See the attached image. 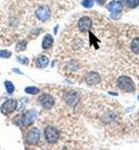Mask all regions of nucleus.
<instances>
[{
	"label": "nucleus",
	"instance_id": "f8f14e48",
	"mask_svg": "<svg viewBox=\"0 0 139 150\" xmlns=\"http://www.w3.org/2000/svg\"><path fill=\"white\" fill-rule=\"evenodd\" d=\"M53 42H54L53 36H51L50 34H47V35L43 38V40H42V48H43V49H49V48H51Z\"/></svg>",
	"mask_w": 139,
	"mask_h": 150
},
{
	"label": "nucleus",
	"instance_id": "5701e85b",
	"mask_svg": "<svg viewBox=\"0 0 139 150\" xmlns=\"http://www.w3.org/2000/svg\"><path fill=\"white\" fill-rule=\"evenodd\" d=\"M13 70H14V71H15V73H21V71H20V70H19V69H13Z\"/></svg>",
	"mask_w": 139,
	"mask_h": 150
},
{
	"label": "nucleus",
	"instance_id": "9b49d317",
	"mask_svg": "<svg viewBox=\"0 0 139 150\" xmlns=\"http://www.w3.org/2000/svg\"><path fill=\"white\" fill-rule=\"evenodd\" d=\"M63 100L69 104V105H75L78 102V96L75 93H67L63 96Z\"/></svg>",
	"mask_w": 139,
	"mask_h": 150
},
{
	"label": "nucleus",
	"instance_id": "412c9836",
	"mask_svg": "<svg viewBox=\"0 0 139 150\" xmlns=\"http://www.w3.org/2000/svg\"><path fill=\"white\" fill-rule=\"evenodd\" d=\"M18 60H19L20 62H22V63H25V64H27V63H28V59H21V57H19Z\"/></svg>",
	"mask_w": 139,
	"mask_h": 150
},
{
	"label": "nucleus",
	"instance_id": "2eb2a0df",
	"mask_svg": "<svg viewBox=\"0 0 139 150\" xmlns=\"http://www.w3.org/2000/svg\"><path fill=\"white\" fill-rule=\"evenodd\" d=\"M4 84H5V88H6V90H7L8 94H12V93L14 91L15 88H14V84H13L11 81H5Z\"/></svg>",
	"mask_w": 139,
	"mask_h": 150
},
{
	"label": "nucleus",
	"instance_id": "6e6552de",
	"mask_svg": "<svg viewBox=\"0 0 139 150\" xmlns=\"http://www.w3.org/2000/svg\"><path fill=\"white\" fill-rule=\"evenodd\" d=\"M78 28L81 32L85 33V32H89L91 26H92V20L89 18V16H83L78 20V23H77Z\"/></svg>",
	"mask_w": 139,
	"mask_h": 150
},
{
	"label": "nucleus",
	"instance_id": "9d476101",
	"mask_svg": "<svg viewBox=\"0 0 139 150\" xmlns=\"http://www.w3.org/2000/svg\"><path fill=\"white\" fill-rule=\"evenodd\" d=\"M107 9L112 13V14H117V13H120L121 9H123V6H121V2L120 1H111L109 5H107Z\"/></svg>",
	"mask_w": 139,
	"mask_h": 150
},
{
	"label": "nucleus",
	"instance_id": "423d86ee",
	"mask_svg": "<svg viewBox=\"0 0 139 150\" xmlns=\"http://www.w3.org/2000/svg\"><path fill=\"white\" fill-rule=\"evenodd\" d=\"M35 118H36V111L35 110H29V111H27V112H25L22 116H21V125H23V127H27V125H29V124H32L34 121H35Z\"/></svg>",
	"mask_w": 139,
	"mask_h": 150
},
{
	"label": "nucleus",
	"instance_id": "1a4fd4ad",
	"mask_svg": "<svg viewBox=\"0 0 139 150\" xmlns=\"http://www.w3.org/2000/svg\"><path fill=\"white\" fill-rule=\"evenodd\" d=\"M85 82L88 84H91V86H95V84H98L99 82V75L95 71H90L85 75Z\"/></svg>",
	"mask_w": 139,
	"mask_h": 150
},
{
	"label": "nucleus",
	"instance_id": "f03ea898",
	"mask_svg": "<svg viewBox=\"0 0 139 150\" xmlns=\"http://www.w3.org/2000/svg\"><path fill=\"white\" fill-rule=\"evenodd\" d=\"M43 134H44V138H46V141L48 143H55L60 138V131H58V129H56L55 127H51V125L47 127L44 129V132Z\"/></svg>",
	"mask_w": 139,
	"mask_h": 150
},
{
	"label": "nucleus",
	"instance_id": "39448f33",
	"mask_svg": "<svg viewBox=\"0 0 139 150\" xmlns=\"http://www.w3.org/2000/svg\"><path fill=\"white\" fill-rule=\"evenodd\" d=\"M18 107V102L14 100V98H9L7 101H5L1 105V112L4 115H7L9 112H13Z\"/></svg>",
	"mask_w": 139,
	"mask_h": 150
},
{
	"label": "nucleus",
	"instance_id": "dca6fc26",
	"mask_svg": "<svg viewBox=\"0 0 139 150\" xmlns=\"http://www.w3.org/2000/svg\"><path fill=\"white\" fill-rule=\"evenodd\" d=\"M25 91H26L27 94H32V95H34V94H39V93H40L39 88H36V87H27V88L25 89Z\"/></svg>",
	"mask_w": 139,
	"mask_h": 150
},
{
	"label": "nucleus",
	"instance_id": "b1692460",
	"mask_svg": "<svg viewBox=\"0 0 139 150\" xmlns=\"http://www.w3.org/2000/svg\"><path fill=\"white\" fill-rule=\"evenodd\" d=\"M120 2H126V0H119Z\"/></svg>",
	"mask_w": 139,
	"mask_h": 150
},
{
	"label": "nucleus",
	"instance_id": "0eeeda50",
	"mask_svg": "<svg viewBox=\"0 0 139 150\" xmlns=\"http://www.w3.org/2000/svg\"><path fill=\"white\" fill-rule=\"evenodd\" d=\"M35 15L40 21H47L50 18V9L47 6H41L36 9Z\"/></svg>",
	"mask_w": 139,
	"mask_h": 150
},
{
	"label": "nucleus",
	"instance_id": "20e7f679",
	"mask_svg": "<svg viewBox=\"0 0 139 150\" xmlns=\"http://www.w3.org/2000/svg\"><path fill=\"white\" fill-rule=\"evenodd\" d=\"M37 102L44 109H50L54 105V98L49 94H41L37 98Z\"/></svg>",
	"mask_w": 139,
	"mask_h": 150
},
{
	"label": "nucleus",
	"instance_id": "f3484780",
	"mask_svg": "<svg viewBox=\"0 0 139 150\" xmlns=\"http://www.w3.org/2000/svg\"><path fill=\"white\" fill-rule=\"evenodd\" d=\"M126 5L130 8H135L139 5V0H126Z\"/></svg>",
	"mask_w": 139,
	"mask_h": 150
},
{
	"label": "nucleus",
	"instance_id": "f257e3e1",
	"mask_svg": "<svg viewBox=\"0 0 139 150\" xmlns=\"http://www.w3.org/2000/svg\"><path fill=\"white\" fill-rule=\"evenodd\" d=\"M117 86L119 89H121L123 91H126V93H132L135 89L133 81L128 76H120L117 80Z\"/></svg>",
	"mask_w": 139,
	"mask_h": 150
},
{
	"label": "nucleus",
	"instance_id": "393cba45",
	"mask_svg": "<svg viewBox=\"0 0 139 150\" xmlns=\"http://www.w3.org/2000/svg\"><path fill=\"white\" fill-rule=\"evenodd\" d=\"M138 100H139V96H138Z\"/></svg>",
	"mask_w": 139,
	"mask_h": 150
},
{
	"label": "nucleus",
	"instance_id": "4be33fe9",
	"mask_svg": "<svg viewBox=\"0 0 139 150\" xmlns=\"http://www.w3.org/2000/svg\"><path fill=\"white\" fill-rule=\"evenodd\" d=\"M95 1H96V2L98 4V5H104L106 0H95Z\"/></svg>",
	"mask_w": 139,
	"mask_h": 150
},
{
	"label": "nucleus",
	"instance_id": "ddd939ff",
	"mask_svg": "<svg viewBox=\"0 0 139 150\" xmlns=\"http://www.w3.org/2000/svg\"><path fill=\"white\" fill-rule=\"evenodd\" d=\"M35 63H36V66H37L39 68H44V67L48 66V63H49V59H48L46 55H40V56L36 59Z\"/></svg>",
	"mask_w": 139,
	"mask_h": 150
},
{
	"label": "nucleus",
	"instance_id": "6ab92c4d",
	"mask_svg": "<svg viewBox=\"0 0 139 150\" xmlns=\"http://www.w3.org/2000/svg\"><path fill=\"white\" fill-rule=\"evenodd\" d=\"M26 41H20V42H18L16 43V50H23V49H26Z\"/></svg>",
	"mask_w": 139,
	"mask_h": 150
},
{
	"label": "nucleus",
	"instance_id": "4468645a",
	"mask_svg": "<svg viewBox=\"0 0 139 150\" xmlns=\"http://www.w3.org/2000/svg\"><path fill=\"white\" fill-rule=\"evenodd\" d=\"M131 50L134 53V54H139V36L134 38L131 42Z\"/></svg>",
	"mask_w": 139,
	"mask_h": 150
},
{
	"label": "nucleus",
	"instance_id": "aec40b11",
	"mask_svg": "<svg viewBox=\"0 0 139 150\" xmlns=\"http://www.w3.org/2000/svg\"><path fill=\"white\" fill-rule=\"evenodd\" d=\"M11 55H12V53L8 52V50H0V56H1V57H6V59H8Z\"/></svg>",
	"mask_w": 139,
	"mask_h": 150
},
{
	"label": "nucleus",
	"instance_id": "7ed1b4c3",
	"mask_svg": "<svg viewBox=\"0 0 139 150\" xmlns=\"http://www.w3.org/2000/svg\"><path fill=\"white\" fill-rule=\"evenodd\" d=\"M40 136H41L40 130L37 128H32L26 134V141H27L28 144H33L34 145V144H37L39 143Z\"/></svg>",
	"mask_w": 139,
	"mask_h": 150
},
{
	"label": "nucleus",
	"instance_id": "a211bd4d",
	"mask_svg": "<svg viewBox=\"0 0 139 150\" xmlns=\"http://www.w3.org/2000/svg\"><path fill=\"white\" fill-rule=\"evenodd\" d=\"M82 5L85 7V8H91L93 6V0H83L82 1Z\"/></svg>",
	"mask_w": 139,
	"mask_h": 150
}]
</instances>
